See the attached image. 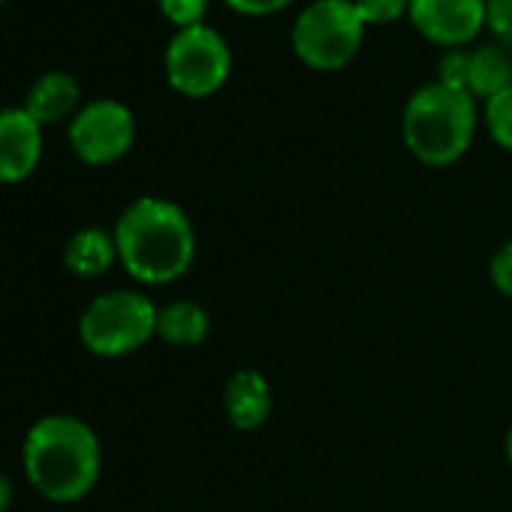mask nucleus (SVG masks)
I'll return each mask as SVG.
<instances>
[{
  "instance_id": "1",
  "label": "nucleus",
  "mask_w": 512,
  "mask_h": 512,
  "mask_svg": "<svg viewBox=\"0 0 512 512\" xmlns=\"http://www.w3.org/2000/svg\"><path fill=\"white\" fill-rule=\"evenodd\" d=\"M118 263L145 287H166L184 278L196 260V229L187 211L163 196L133 199L115 229Z\"/></svg>"
},
{
  "instance_id": "2",
  "label": "nucleus",
  "mask_w": 512,
  "mask_h": 512,
  "mask_svg": "<svg viewBox=\"0 0 512 512\" xmlns=\"http://www.w3.org/2000/svg\"><path fill=\"white\" fill-rule=\"evenodd\" d=\"M22 458L28 482L55 503L82 500L97 485L103 467L94 428L70 413H52L34 422Z\"/></svg>"
},
{
  "instance_id": "3",
  "label": "nucleus",
  "mask_w": 512,
  "mask_h": 512,
  "mask_svg": "<svg viewBox=\"0 0 512 512\" xmlns=\"http://www.w3.org/2000/svg\"><path fill=\"white\" fill-rule=\"evenodd\" d=\"M479 100L467 91L425 82L419 85L401 112V139L413 160L431 169L458 163L479 130Z\"/></svg>"
},
{
  "instance_id": "4",
  "label": "nucleus",
  "mask_w": 512,
  "mask_h": 512,
  "mask_svg": "<svg viewBox=\"0 0 512 512\" xmlns=\"http://www.w3.org/2000/svg\"><path fill=\"white\" fill-rule=\"evenodd\" d=\"M365 31L353 0H311L293 19L290 46L302 67L314 73H341L359 58Z\"/></svg>"
},
{
  "instance_id": "5",
  "label": "nucleus",
  "mask_w": 512,
  "mask_h": 512,
  "mask_svg": "<svg viewBox=\"0 0 512 512\" xmlns=\"http://www.w3.org/2000/svg\"><path fill=\"white\" fill-rule=\"evenodd\" d=\"M160 308L136 290H112L97 296L79 317L82 344L103 359H118L142 350L157 338Z\"/></svg>"
},
{
  "instance_id": "6",
  "label": "nucleus",
  "mask_w": 512,
  "mask_h": 512,
  "mask_svg": "<svg viewBox=\"0 0 512 512\" xmlns=\"http://www.w3.org/2000/svg\"><path fill=\"white\" fill-rule=\"evenodd\" d=\"M163 73L175 94L187 100H208L220 94L232 76V49L208 22L175 31L163 52Z\"/></svg>"
},
{
  "instance_id": "7",
  "label": "nucleus",
  "mask_w": 512,
  "mask_h": 512,
  "mask_svg": "<svg viewBox=\"0 0 512 512\" xmlns=\"http://www.w3.org/2000/svg\"><path fill=\"white\" fill-rule=\"evenodd\" d=\"M70 148L88 166H109L127 157L136 142V118L121 100H91L70 121Z\"/></svg>"
},
{
  "instance_id": "8",
  "label": "nucleus",
  "mask_w": 512,
  "mask_h": 512,
  "mask_svg": "<svg viewBox=\"0 0 512 512\" xmlns=\"http://www.w3.org/2000/svg\"><path fill=\"white\" fill-rule=\"evenodd\" d=\"M407 22L443 52L470 49L485 31V0H410Z\"/></svg>"
},
{
  "instance_id": "9",
  "label": "nucleus",
  "mask_w": 512,
  "mask_h": 512,
  "mask_svg": "<svg viewBox=\"0 0 512 512\" xmlns=\"http://www.w3.org/2000/svg\"><path fill=\"white\" fill-rule=\"evenodd\" d=\"M43 157V127L22 109H0V184L34 175Z\"/></svg>"
},
{
  "instance_id": "10",
  "label": "nucleus",
  "mask_w": 512,
  "mask_h": 512,
  "mask_svg": "<svg viewBox=\"0 0 512 512\" xmlns=\"http://www.w3.org/2000/svg\"><path fill=\"white\" fill-rule=\"evenodd\" d=\"M275 398L266 374L256 368H241L226 380L223 389V413L232 428L238 431H256L263 428L272 416Z\"/></svg>"
},
{
  "instance_id": "11",
  "label": "nucleus",
  "mask_w": 512,
  "mask_h": 512,
  "mask_svg": "<svg viewBox=\"0 0 512 512\" xmlns=\"http://www.w3.org/2000/svg\"><path fill=\"white\" fill-rule=\"evenodd\" d=\"M82 109V88L76 82V76L64 73V70H52V73H43L31 91H28V100H25V112L40 124V127H49V124H61V121H73L76 112Z\"/></svg>"
},
{
  "instance_id": "12",
  "label": "nucleus",
  "mask_w": 512,
  "mask_h": 512,
  "mask_svg": "<svg viewBox=\"0 0 512 512\" xmlns=\"http://www.w3.org/2000/svg\"><path fill=\"white\" fill-rule=\"evenodd\" d=\"M512 88V52L500 43H476L467 58V91L485 103Z\"/></svg>"
},
{
  "instance_id": "13",
  "label": "nucleus",
  "mask_w": 512,
  "mask_h": 512,
  "mask_svg": "<svg viewBox=\"0 0 512 512\" xmlns=\"http://www.w3.org/2000/svg\"><path fill=\"white\" fill-rule=\"evenodd\" d=\"M118 263V247H115V235L97 226L79 229L67 247H64V266L85 281L103 278L112 266Z\"/></svg>"
},
{
  "instance_id": "14",
  "label": "nucleus",
  "mask_w": 512,
  "mask_h": 512,
  "mask_svg": "<svg viewBox=\"0 0 512 512\" xmlns=\"http://www.w3.org/2000/svg\"><path fill=\"white\" fill-rule=\"evenodd\" d=\"M211 332V317L196 302H172L157 314V338L169 347H199Z\"/></svg>"
},
{
  "instance_id": "15",
  "label": "nucleus",
  "mask_w": 512,
  "mask_h": 512,
  "mask_svg": "<svg viewBox=\"0 0 512 512\" xmlns=\"http://www.w3.org/2000/svg\"><path fill=\"white\" fill-rule=\"evenodd\" d=\"M482 124H485L488 139L500 151L512 154V88L482 103Z\"/></svg>"
},
{
  "instance_id": "16",
  "label": "nucleus",
  "mask_w": 512,
  "mask_h": 512,
  "mask_svg": "<svg viewBox=\"0 0 512 512\" xmlns=\"http://www.w3.org/2000/svg\"><path fill=\"white\" fill-rule=\"evenodd\" d=\"M353 7L365 28H383L407 19L410 13V0H353Z\"/></svg>"
},
{
  "instance_id": "17",
  "label": "nucleus",
  "mask_w": 512,
  "mask_h": 512,
  "mask_svg": "<svg viewBox=\"0 0 512 512\" xmlns=\"http://www.w3.org/2000/svg\"><path fill=\"white\" fill-rule=\"evenodd\" d=\"M157 7H160L163 19L169 25H175V31H184L193 25H205L211 0H157Z\"/></svg>"
},
{
  "instance_id": "18",
  "label": "nucleus",
  "mask_w": 512,
  "mask_h": 512,
  "mask_svg": "<svg viewBox=\"0 0 512 512\" xmlns=\"http://www.w3.org/2000/svg\"><path fill=\"white\" fill-rule=\"evenodd\" d=\"M485 31L512 52V0H485Z\"/></svg>"
},
{
  "instance_id": "19",
  "label": "nucleus",
  "mask_w": 512,
  "mask_h": 512,
  "mask_svg": "<svg viewBox=\"0 0 512 512\" xmlns=\"http://www.w3.org/2000/svg\"><path fill=\"white\" fill-rule=\"evenodd\" d=\"M467 58H470V49H449V52H443L440 61H437V76L434 79L440 85L467 91Z\"/></svg>"
},
{
  "instance_id": "20",
  "label": "nucleus",
  "mask_w": 512,
  "mask_h": 512,
  "mask_svg": "<svg viewBox=\"0 0 512 512\" xmlns=\"http://www.w3.org/2000/svg\"><path fill=\"white\" fill-rule=\"evenodd\" d=\"M488 278L494 284V290L512 302V241H503L494 253H491V263H488Z\"/></svg>"
},
{
  "instance_id": "21",
  "label": "nucleus",
  "mask_w": 512,
  "mask_h": 512,
  "mask_svg": "<svg viewBox=\"0 0 512 512\" xmlns=\"http://www.w3.org/2000/svg\"><path fill=\"white\" fill-rule=\"evenodd\" d=\"M223 4L247 19H266V16H278L287 7H293L296 0H223Z\"/></svg>"
},
{
  "instance_id": "22",
  "label": "nucleus",
  "mask_w": 512,
  "mask_h": 512,
  "mask_svg": "<svg viewBox=\"0 0 512 512\" xmlns=\"http://www.w3.org/2000/svg\"><path fill=\"white\" fill-rule=\"evenodd\" d=\"M10 503H13V482H10V476L0 473V512H7Z\"/></svg>"
},
{
  "instance_id": "23",
  "label": "nucleus",
  "mask_w": 512,
  "mask_h": 512,
  "mask_svg": "<svg viewBox=\"0 0 512 512\" xmlns=\"http://www.w3.org/2000/svg\"><path fill=\"white\" fill-rule=\"evenodd\" d=\"M506 461H509V467H512V428L506 431Z\"/></svg>"
},
{
  "instance_id": "24",
  "label": "nucleus",
  "mask_w": 512,
  "mask_h": 512,
  "mask_svg": "<svg viewBox=\"0 0 512 512\" xmlns=\"http://www.w3.org/2000/svg\"><path fill=\"white\" fill-rule=\"evenodd\" d=\"M0 7H4V0H0Z\"/></svg>"
}]
</instances>
